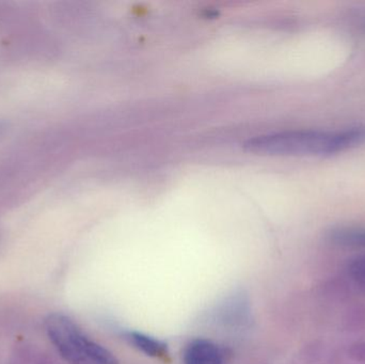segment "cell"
<instances>
[{
	"mask_svg": "<svg viewBox=\"0 0 365 364\" xmlns=\"http://www.w3.org/2000/svg\"><path fill=\"white\" fill-rule=\"evenodd\" d=\"M365 143V126L324 132L298 130L272 132L249 139L245 147L253 153L268 155H334Z\"/></svg>",
	"mask_w": 365,
	"mask_h": 364,
	"instance_id": "1",
	"label": "cell"
},
{
	"mask_svg": "<svg viewBox=\"0 0 365 364\" xmlns=\"http://www.w3.org/2000/svg\"><path fill=\"white\" fill-rule=\"evenodd\" d=\"M45 329L60 356L70 364H119L117 357L92 340L70 316L53 313Z\"/></svg>",
	"mask_w": 365,
	"mask_h": 364,
	"instance_id": "2",
	"label": "cell"
},
{
	"mask_svg": "<svg viewBox=\"0 0 365 364\" xmlns=\"http://www.w3.org/2000/svg\"><path fill=\"white\" fill-rule=\"evenodd\" d=\"M182 364H227L230 353L220 344L207 339H195L182 350Z\"/></svg>",
	"mask_w": 365,
	"mask_h": 364,
	"instance_id": "3",
	"label": "cell"
},
{
	"mask_svg": "<svg viewBox=\"0 0 365 364\" xmlns=\"http://www.w3.org/2000/svg\"><path fill=\"white\" fill-rule=\"evenodd\" d=\"M124 340L130 346L153 358H166L168 356V345L165 342L150 337L145 333L138 331H126L123 335Z\"/></svg>",
	"mask_w": 365,
	"mask_h": 364,
	"instance_id": "4",
	"label": "cell"
},
{
	"mask_svg": "<svg viewBox=\"0 0 365 364\" xmlns=\"http://www.w3.org/2000/svg\"><path fill=\"white\" fill-rule=\"evenodd\" d=\"M329 239L336 245L365 247V228H338L330 231Z\"/></svg>",
	"mask_w": 365,
	"mask_h": 364,
	"instance_id": "5",
	"label": "cell"
},
{
	"mask_svg": "<svg viewBox=\"0 0 365 364\" xmlns=\"http://www.w3.org/2000/svg\"><path fill=\"white\" fill-rule=\"evenodd\" d=\"M347 275L354 286L365 295V254L356 256L349 263Z\"/></svg>",
	"mask_w": 365,
	"mask_h": 364,
	"instance_id": "6",
	"label": "cell"
},
{
	"mask_svg": "<svg viewBox=\"0 0 365 364\" xmlns=\"http://www.w3.org/2000/svg\"><path fill=\"white\" fill-rule=\"evenodd\" d=\"M349 356L356 363L365 364V340L351 344L349 348Z\"/></svg>",
	"mask_w": 365,
	"mask_h": 364,
	"instance_id": "7",
	"label": "cell"
},
{
	"mask_svg": "<svg viewBox=\"0 0 365 364\" xmlns=\"http://www.w3.org/2000/svg\"><path fill=\"white\" fill-rule=\"evenodd\" d=\"M356 364H359V363H356Z\"/></svg>",
	"mask_w": 365,
	"mask_h": 364,
	"instance_id": "8",
	"label": "cell"
}]
</instances>
